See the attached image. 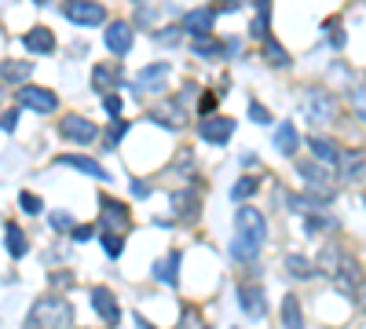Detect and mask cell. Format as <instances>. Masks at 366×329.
<instances>
[{"label":"cell","mask_w":366,"mask_h":329,"mask_svg":"<svg viewBox=\"0 0 366 329\" xmlns=\"http://www.w3.org/2000/svg\"><path fill=\"white\" fill-rule=\"evenodd\" d=\"M114 77H118V74H114V66H95V70H92V88L103 95V92H110Z\"/></svg>","instance_id":"cell-29"},{"label":"cell","mask_w":366,"mask_h":329,"mask_svg":"<svg viewBox=\"0 0 366 329\" xmlns=\"http://www.w3.org/2000/svg\"><path fill=\"white\" fill-rule=\"evenodd\" d=\"M282 326L286 329H304V315H300L297 296H286V300H282Z\"/></svg>","instance_id":"cell-26"},{"label":"cell","mask_w":366,"mask_h":329,"mask_svg":"<svg viewBox=\"0 0 366 329\" xmlns=\"http://www.w3.org/2000/svg\"><path fill=\"white\" fill-rule=\"evenodd\" d=\"M73 322V307L62 296H41L26 318V329H62Z\"/></svg>","instance_id":"cell-2"},{"label":"cell","mask_w":366,"mask_h":329,"mask_svg":"<svg viewBox=\"0 0 366 329\" xmlns=\"http://www.w3.org/2000/svg\"><path fill=\"white\" fill-rule=\"evenodd\" d=\"M308 150L315 154V158H319L323 164H333V169H341V158H344V150H341V146L337 143H330V139H308Z\"/></svg>","instance_id":"cell-18"},{"label":"cell","mask_w":366,"mask_h":329,"mask_svg":"<svg viewBox=\"0 0 366 329\" xmlns=\"http://www.w3.org/2000/svg\"><path fill=\"white\" fill-rule=\"evenodd\" d=\"M304 230H308V234H319V230H333V220H330V216H315V212H308V216H304Z\"/></svg>","instance_id":"cell-32"},{"label":"cell","mask_w":366,"mask_h":329,"mask_svg":"<svg viewBox=\"0 0 366 329\" xmlns=\"http://www.w3.org/2000/svg\"><path fill=\"white\" fill-rule=\"evenodd\" d=\"M48 223H52L55 230H70V234H73V216H70V212H52V216H48Z\"/></svg>","instance_id":"cell-36"},{"label":"cell","mask_w":366,"mask_h":329,"mask_svg":"<svg viewBox=\"0 0 366 329\" xmlns=\"http://www.w3.org/2000/svg\"><path fill=\"white\" fill-rule=\"evenodd\" d=\"M73 238H77V241H88V238H92V227H77Z\"/></svg>","instance_id":"cell-45"},{"label":"cell","mask_w":366,"mask_h":329,"mask_svg":"<svg viewBox=\"0 0 366 329\" xmlns=\"http://www.w3.org/2000/svg\"><path fill=\"white\" fill-rule=\"evenodd\" d=\"M125 132H129V125H125V121H114V125H110V132L103 136V146H118Z\"/></svg>","instance_id":"cell-35"},{"label":"cell","mask_w":366,"mask_h":329,"mask_svg":"<svg viewBox=\"0 0 366 329\" xmlns=\"http://www.w3.org/2000/svg\"><path fill=\"white\" fill-rule=\"evenodd\" d=\"M286 271H290L293 278H311L315 274V263L304 260L300 253H290V256H286Z\"/></svg>","instance_id":"cell-27"},{"label":"cell","mask_w":366,"mask_h":329,"mask_svg":"<svg viewBox=\"0 0 366 329\" xmlns=\"http://www.w3.org/2000/svg\"><path fill=\"white\" fill-rule=\"evenodd\" d=\"M297 172H300V179L308 183L311 194H319V197H330V194H333V176L323 169L319 161H304V164H297Z\"/></svg>","instance_id":"cell-6"},{"label":"cell","mask_w":366,"mask_h":329,"mask_svg":"<svg viewBox=\"0 0 366 329\" xmlns=\"http://www.w3.org/2000/svg\"><path fill=\"white\" fill-rule=\"evenodd\" d=\"M19 205H22V212L37 216V212H41V197H37V194H29V190H22V194H19Z\"/></svg>","instance_id":"cell-38"},{"label":"cell","mask_w":366,"mask_h":329,"mask_svg":"<svg viewBox=\"0 0 366 329\" xmlns=\"http://www.w3.org/2000/svg\"><path fill=\"white\" fill-rule=\"evenodd\" d=\"M169 80V66L165 62H150L136 74V88L139 92H162V85Z\"/></svg>","instance_id":"cell-12"},{"label":"cell","mask_w":366,"mask_h":329,"mask_svg":"<svg viewBox=\"0 0 366 329\" xmlns=\"http://www.w3.org/2000/svg\"><path fill=\"white\" fill-rule=\"evenodd\" d=\"M363 209H366V190H363Z\"/></svg>","instance_id":"cell-47"},{"label":"cell","mask_w":366,"mask_h":329,"mask_svg":"<svg viewBox=\"0 0 366 329\" xmlns=\"http://www.w3.org/2000/svg\"><path fill=\"white\" fill-rule=\"evenodd\" d=\"M132 194H136V197H147V194H150V187L143 183V179H132Z\"/></svg>","instance_id":"cell-44"},{"label":"cell","mask_w":366,"mask_h":329,"mask_svg":"<svg viewBox=\"0 0 366 329\" xmlns=\"http://www.w3.org/2000/svg\"><path fill=\"white\" fill-rule=\"evenodd\" d=\"M129 227H132V212L121 202H114V197H106L103 202V234H125Z\"/></svg>","instance_id":"cell-7"},{"label":"cell","mask_w":366,"mask_h":329,"mask_svg":"<svg viewBox=\"0 0 366 329\" xmlns=\"http://www.w3.org/2000/svg\"><path fill=\"white\" fill-rule=\"evenodd\" d=\"M15 103L26 106V110H37V113H52L59 106V95L48 92V88H37V85H22L19 95H15Z\"/></svg>","instance_id":"cell-5"},{"label":"cell","mask_w":366,"mask_h":329,"mask_svg":"<svg viewBox=\"0 0 366 329\" xmlns=\"http://www.w3.org/2000/svg\"><path fill=\"white\" fill-rule=\"evenodd\" d=\"M249 118L257 121V125H267V121H272V113H267L260 103H249Z\"/></svg>","instance_id":"cell-40"},{"label":"cell","mask_w":366,"mask_h":329,"mask_svg":"<svg viewBox=\"0 0 366 329\" xmlns=\"http://www.w3.org/2000/svg\"><path fill=\"white\" fill-rule=\"evenodd\" d=\"M275 146H279V154H286V158L297 154L300 136H297V125H293V121H282V125H279V132H275Z\"/></svg>","instance_id":"cell-21"},{"label":"cell","mask_w":366,"mask_h":329,"mask_svg":"<svg viewBox=\"0 0 366 329\" xmlns=\"http://www.w3.org/2000/svg\"><path fill=\"white\" fill-rule=\"evenodd\" d=\"M59 132H62L66 139H73V143H95V136H99V128H95L88 118H81V113H70V118H62Z\"/></svg>","instance_id":"cell-8"},{"label":"cell","mask_w":366,"mask_h":329,"mask_svg":"<svg viewBox=\"0 0 366 329\" xmlns=\"http://www.w3.org/2000/svg\"><path fill=\"white\" fill-rule=\"evenodd\" d=\"M29 77V62H4V85H22V80Z\"/></svg>","instance_id":"cell-31"},{"label":"cell","mask_w":366,"mask_h":329,"mask_svg":"<svg viewBox=\"0 0 366 329\" xmlns=\"http://www.w3.org/2000/svg\"><path fill=\"white\" fill-rule=\"evenodd\" d=\"M103 106H106V113H110L114 121H121V99H118V95H106Z\"/></svg>","instance_id":"cell-39"},{"label":"cell","mask_w":366,"mask_h":329,"mask_svg":"<svg viewBox=\"0 0 366 329\" xmlns=\"http://www.w3.org/2000/svg\"><path fill=\"white\" fill-rule=\"evenodd\" d=\"M150 118L157 121V125H165V128H183L187 125V118H183V103H162Z\"/></svg>","instance_id":"cell-20"},{"label":"cell","mask_w":366,"mask_h":329,"mask_svg":"<svg viewBox=\"0 0 366 329\" xmlns=\"http://www.w3.org/2000/svg\"><path fill=\"white\" fill-rule=\"evenodd\" d=\"M92 307L99 311V318L110 329L121 322V307H118V300H114V293H110V289H92Z\"/></svg>","instance_id":"cell-11"},{"label":"cell","mask_w":366,"mask_h":329,"mask_svg":"<svg viewBox=\"0 0 366 329\" xmlns=\"http://www.w3.org/2000/svg\"><path fill=\"white\" fill-rule=\"evenodd\" d=\"M62 15H66L73 26H99L106 19V8L92 4V0H66V4H62Z\"/></svg>","instance_id":"cell-4"},{"label":"cell","mask_w":366,"mask_h":329,"mask_svg":"<svg viewBox=\"0 0 366 329\" xmlns=\"http://www.w3.org/2000/svg\"><path fill=\"white\" fill-rule=\"evenodd\" d=\"M359 289H363V293H359V304H363V311H366V282H363Z\"/></svg>","instance_id":"cell-46"},{"label":"cell","mask_w":366,"mask_h":329,"mask_svg":"<svg viewBox=\"0 0 366 329\" xmlns=\"http://www.w3.org/2000/svg\"><path fill=\"white\" fill-rule=\"evenodd\" d=\"M304 113H308L311 125H326V121H333V113H337V99L326 88H311L304 95Z\"/></svg>","instance_id":"cell-3"},{"label":"cell","mask_w":366,"mask_h":329,"mask_svg":"<svg viewBox=\"0 0 366 329\" xmlns=\"http://www.w3.org/2000/svg\"><path fill=\"white\" fill-rule=\"evenodd\" d=\"M267 15H272V0H257V19H253L249 26V37H257V41H267Z\"/></svg>","instance_id":"cell-25"},{"label":"cell","mask_w":366,"mask_h":329,"mask_svg":"<svg viewBox=\"0 0 366 329\" xmlns=\"http://www.w3.org/2000/svg\"><path fill=\"white\" fill-rule=\"evenodd\" d=\"M106 48H110V55H129L132 52V26L129 22L106 26Z\"/></svg>","instance_id":"cell-14"},{"label":"cell","mask_w":366,"mask_h":329,"mask_svg":"<svg viewBox=\"0 0 366 329\" xmlns=\"http://www.w3.org/2000/svg\"><path fill=\"white\" fill-rule=\"evenodd\" d=\"M352 110H356L359 121H366V80L352 88Z\"/></svg>","instance_id":"cell-33"},{"label":"cell","mask_w":366,"mask_h":329,"mask_svg":"<svg viewBox=\"0 0 366 329\" xmlns=\"http://www.w3.org/2000/svg\"><path fill=\"white\" fill-rule=\"evenodd\" d=\"M238 304H242V311L253 322H260L267 315V296H264L260 286H242V289H238Z\"/></svg>","instance_id":"cell-10"},{"label":"cell","mask_w":366,"mask_h":329,"mask_svg":"<svg viewBox=\"0 0 366 329\" xmlns=\"http://www.w3.org/2000/svg\"><path fill=\"white\" fill-rule=\"evenodd\" d=\"M224 48L227 44H220L216 37H198V41H190V55H198V59H220V55H224Z\"/></svg>","instance_id":"cell-23"},{"label":"cell","mask_w":366,"mask_h":329,"mask_svg":"<svg viewBox=\"0 0 366 329\" xmlns=\"http://www.w3.org/2000/svg\"><path fill=\"white\" fill-rule=\"evenodd\" d=\"M59 164H66V169H73V172H85V176H95V179H110V172L103 169V164L85 158V154H62Z\"/></svg>","instance_id":"cell-15"},{"label":"cell","mask_w":366,"mask_h":329,"mask_svg":"<svg viewBox=\"0 0 366 329\" xmlns=\"http://www.w3.org/2000/svg\"><path fill=\"white\" fill-rule=\"evenodd\" d=\"M330 44H333V48H344V29L333 26V29H330Z\"/></svg>","instance_id":"cell-42"},{"label":"cell","mask_w":366,"mask_h":329,"mask_svg":"<svg viewBox=\"0 0 366 329\" xmlns=\"http://www.w3.org/2000/svg\"><path fill=\"white\" fill-rule=\"evenodd\" d=\"M264 59L275 62V66H290V55H286V48H282L279 41H272V37L264 41Z\"/></svg>","instance_id":"cell-30"},{"label":"cell","mask_w":366,"mask_h":329,"mask_svg":"<svg viewBox=\"0 0 366 329\" xmlns=\"http://www.w3.org/2000/svg\"><path fill=\"white\" fill-rule=\"evenodd\" d=\"M341 179L344 183H359L363 179V172H366V154L363 150H344V158H341Z\"/></svg>","instance_id":"cell-16"},{"label":"cell","mask_w":366,"mask_h":329,"mask_svg":"<svg viewBox=\"0 0 366 329\" xmlns=\"http://www.w3.org/2000/svg\"><path fill=\"white\" fill-rule=\"evenodd\" d=\"M172 212H176V216H195V212H198V202H195V194H187V190H176V194H172Z\"/></svg>","instance_id":"cell-28"},{"label":"cell","mask_w":366,"mask_h":329,"mask_svg":"<svg viewBox=\"0 0 366 329\" xmlns=\"http://www.w3.org/2000/svg\"><path fill=\"white\" fill-rule=\"evenodd\" d=\"M73 282V274H66V271H55L52 274V286H70Z\"/></svg>","instance_id":"cell-43"},{"label":"cell","mask_w":366,"mask_h":329,"mask_svg":"<svg viewBox=\"0 0 366 329\" xmlns=\"http://www.w3.org/2000/svg\"><path fill=\"white\" fill-rule=\"evenodd\" d=\"M103 249H106V256H110V260H118V256H121V249H125L121 234H103Z\"/></svg>","instance_id":"cell-37"},{"label":"cell","mask_w":366,"mask_h":329,"mask_svg":"<svg viewBox=\"0 0 366 329\" xmlns=\"http://www.w3.org/2000/svg\"><path fill=\"white\" fill-rule=\"evenodd\" d=\"M154 278L165 286H176L180 282V253H165L162 260L154 263Z\"/></svg>","instance_id":"cell-19"},{"label":"cell","mask_w":366,"mask_h":329,"mask_svg":"<svg viewBox=\"0 0 366 329\" xmlns=\"http://www.w3.org/2000/svg\"><path fill=\"white\" fill-rule=\"evenodd\" d=\"M253 190H257V179H238L231 197H234V202H246V197H253Z\"/></svg>","instance_id":"cell-34"},{"label":"cell","mask_w":366,"mask_h":329,"mask_svg":"<svg viewBox=\"0 0 366 329\" xmlns=\"http://www.w3.org/2000/svg\"><path fill=\"white\" fill-rule=\"evenodd\" d=\"M4 245H8V256H11V260H19V256L26 253V234H22V227L4 223Z\"/></svg>","instance_id":"cell-24"},{"label":"cell","mask_w":366,"mask_h":329,"mask_svg":"<svg viewBox=\"0 0 366 329\" xmlns=\"http://www.w3.org/2000/svg\"><path fill=\"white\" fill-rule=\"evenodd\" d=\"M22 44L29 48L34 55H52L55 52V37H52V29H44V26H34L22 37Z\"/></svg>","instance_id":"cell-17"},{"label":"cell","mask_w":366,"mask_h":329,"mask_svg":"<svg viewBox=\"0 0 366 329\" xmlns=\"http://www.w3.org/2000/svg\"><path fill=\"white\" fill-rule=\"evenodd\" d=\"M216 22V11L213 8H195V11H187V19H183V29L190 33V37H209V29Z\"/></svg>","instance_id":"cell-13"},{"label":"cell","mask_w":366,"mask_h":329,"mask_svg":"<svg viewBox=\"0 0 366 329\" xmlns=\"http://www.w3.org/2000/svg\"><path fill=\"white\" fill-rule=\"evenodd\" d=\"M15 125H19V113H15V110H4V132H8V136L15 132Z\"/></svg>","instance_id":"cell-41"},{"label":"cell","mask_w":366,"mask_h":329,"mask_svg":"<svg viewBox=\"0 0 366 329\" xmlns=\"http://www.w3.org/2000/svg\"><path fill=\"white\" fill-rule=\"evenodd\" d=\"M344 253H337L333 245H323V253H319V271L323 274H330V278H337L341 274V267H344Z\"/></svg>","instance_id":"cell-22"},{"label":"cell","mask_w":366,"mask_h":329,"mask_svg":"<svg viewBox=\"0 0 366 329\" xmlns=\"http://www.w3.org/2000/svg\"><path fill=\"white\" fill-rule=\"evenodd\" d=\"M234 227H238V238L231 245V256L238 263H249V260H257L260 253V245L267 238V223L260 216V209H253V205H238L234 212Z\"/></svg>","instance_id":"cell-1"},{"label":"cell","mask_w":366,"mask_h":329,"mask_svg":"<svg viewBox=\"0 0 366 329\" xmlns=\"http://www.w3.org/2000/svg\"><path fill=\"white\" fill-rule=\"evenodd\" d=\"M198 136L205 139V143H227L231 136H234V121L231 118H202V125H198Z\"/></svg>","instance_id":"cell-9"}]
</instances>
